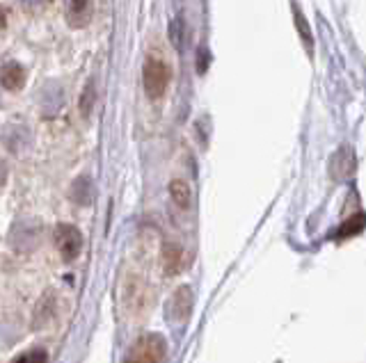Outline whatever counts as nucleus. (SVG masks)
Instances as JSON below:
<instances>
[{"mask_svg":"<svg viewBox=\"0 0 366 363\" xmlns=\"http://www.w3.org/2000/svg\"><path fill=\"white\" fill-rule=\"evenodd\" d=\"M355 172V155L348 146H343L341 151H337V155L332 158V174L335 178H348Z\"/></svg>","mask_w":366,"mask_h":363,"instance_id":"0eeeda50","label":"nucleus"},{"mask_svg":"<svg viewBox=\"0 0 366 363\" xmlns=\"http://www.w3.org/2000/svg\"><path fill=\"white\" fill-rule=\"evenodd\" d=\"M0 83H3V87L9 89V92H19L23 83H26V71H23V66L16 62H9L3 69V73H0Z\"/></svg>","mask_w":366,"mask_h":363,"instance_id":"6e6552de","label":"nucleus"},{"mask_svg":"<svg viewBox=\"0 0 366 363\" xmlns=\"http://www.w3.org/2000/svg\"><path fill=\"white\" fill-rule=\"evenodd\" d=\"M94 0H69L66 3V21L71 28H85L92 21Z\"/></svg>","mask_w":366,"mask_h":363,"instance_id":"423d86ee","label":"nucleus"},{"mask_svg":"<svg viewBox=\"0 0 366 363\" xmlns=\"http://www.w3.org/2000/svg\"><path fill=\"white\" fill-rule=\"evenodd\" d=\"M94 81H89L83 89V96H80V112H83V117H89L92 108H94Z\"/></svg>","mask_w":366,"mask_h":363,"instance_id":"9b49d317","label":"nucleus"},{"mask_svg":"<svg viewBox=\"0 0 366 363\" xmlns=\"http://www.w3.org/2000/svg\"><path fill=\"white\" fill-rule=\"evenodd\" d=\"M55 245L60 249L62 258L66 263H71V260L78 258L80 249H83V235L71 224H57L55 226Z\"/></svg>","mask_w":366,"mask_h":363,"instance_id":"20e7f679","label":"nucleus"},{"mask_svg":"<svg viewBox=\"0 0 366 363\" xmlns=\"http://www.w3.org/2000/svg\"><path fill=\"white\" fill-rule=\"evenodd\" d=\"M169 197H172V201H174L181 210H188L190 208L192 192H190V185L186 183V180H181V178L172 180V183H169Z\"/></svg>","mask_w":366,"mask_h":363,"instance_id":"1a4fd4ad","label":"nucleus"},{"mask_svg":"<svg viewBox=\"0 0 366 363\" xmlns=\"http://www.w3.org/2000/svg\"><path fill=\"white\" fill-rule=\"evenodd\" d=\"M21 3H26V5H44L46 0H21Z\"/></svg>","mask_w":366,"mask_h":363,"instance_id":"2eb2a0df","label":"nucleus"},{"mask_svg":"<svg viewBox=\"0 0 366 363\" xmlns=\"http://www.w3.org/2000/svg\"><path fill=\"white\" fill-rule=\"evenodd\" d=\"M19 363H49V354L44 349H32L28 354H23Z\"/></svg>","mask_w":366,"mask_h":363,"instance_id":"f8f14e48","label":"nucleus"},{"mask_svg":"<svg viewBox=\"0 0 366 363\" xmlns=\"http://www.w3.org/2000/svg\"><path fill=\"white\" fill-rule=\"evenodd\" d=\"M119 302L129 317H142L154 304V292L140 275H126L119 288Z\"/></svg>","mask_w":366,"mask_h":363,"instance_id":"f257e3e1","label":"nucleus"},{"mask_svg":"<svg viewBox=\"0 0 366 363\" xmlns=\"http://www.w3.org/2000/svg\"><path fill=\"white\" fill-rule=\"evenodd\" d=\"M192 311V290L190 286H181L167 302V320L169 322H186Z\"/></svg>","mask_w":366,"mask_h":363,"instance_id":"39448f33","label":"nucleus"},{"mask_svg":"<svg viewBox=\"0 0 366 363\" xmlns=\"http://www.w3.org/2000/svg\"><path fill=\"white\" fill-rule=\"evenodd\" d=\"M169 66L160 60V58H147L144 62V71H142V83H144V92L149 98H160L165 94V89L169 85Z\"/></svg>","mask_w":366,"mask_h":363,"instance_id":"7ed1b4c3","label":"nucleus"},{"mask_svg":"<svg viewBox=\"0 0 366 363\" xmlns=\"http://www.w3.org/2000/svg\"><path fill=\"white\" fill-rule=\"evenodd\" d=\"M5 24H7V12H5L3 7H0V30L5 28Z\"/></svg>","mask_w":366,"mask_h":363,"instance_id":"4468645a","label":"nucleus"},{"mask_svg":"<svg viewBox=\"0 0 366 363\" xmlns=\"http://www.w3.org/2000/svg\"><path fill=\"white\" fill-rule=\"evenodd\" d=\"M167 357V343L160 334H144L135 340L124 357V363H163Z\"/></svg>","mask_w":366,"mask_h":363,"instance_id":"f03ea898","label":"nucleus"},{"mask_svg":"<svg viewBox=\"0 0 366 363\" xmlns=\"http://www.w3.org/2000/svg\"><path fill=\"white\" fill-rule=\"evenodd\" d=\"M163 260H165V272H167V275H174V272H179L181 270V263H183L181 247L167 245L165 247V254H163Z\"/></svg>","mask_w":366,"mask_h":363,"instance_id":"9d476101","label":"nucleus"},{"mask_svg":"<svg viewBox=\"0 0 366 363\" xmlns=\"http://www.w3.org/2000/svg\"><path fill=\"white\" fill-rule=\"evenodd\" d=\"M295 24H297V28H300V32H302V39H307V48L312 51V32H309L307 24H302V14L300 12H295Z\"/></svg>","mask_w":366,"mask_h":363,"instance_id":"ddd939ff","label":"nucleus"}]
</instances>
